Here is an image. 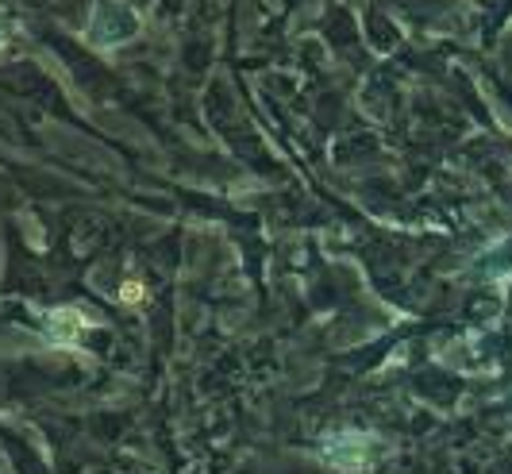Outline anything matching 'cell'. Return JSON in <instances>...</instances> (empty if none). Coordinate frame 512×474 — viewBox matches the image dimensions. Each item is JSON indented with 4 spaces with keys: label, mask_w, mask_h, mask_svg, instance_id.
<instances>
[{
    "label": "cell",
    "mask_w": 512,
    "mask_h": 474,
    "mask_svg": "<svg viewBox=\"0 0 512 474\" xmlns=\"http://www.w3.org/2000/svg\"><path fill=\"white\" fill-rule=\"evenodd\" d=\"M89 324H93V320L81 313V309H54V313L47 316V328H51L47 336H51L54 343H74Z\"/></svg>",
    "instance_id": "1"
},
{
    "label": "cell",
    "mask_w": 512,
    "mask_h": 474,
    "mask_svg": "<svg viewBox=\"0 0 512 474\" xmlns=\"http://www.w3.org/2000/svg\"><path fill=\"white\" fill-rule=\"evenodd\" d=\"M16 39H20V31H16V24L0 12V54H8L12 47H16Z\"/></svg>",
    "instance_id": "2"
},
{
    "label": "cell",
    "mask_w": 512,
    "mask_h": 474,
    "mask_svg": "<svg viewBox=\"0 0 512 474\" xmlns=\"http://www.w3.org/2000/svg\"><path fill=\"white\" fill-rule=\"evenodd\" d=\"M139 297H143V290H139V286H135V282H128V286H124V301H128V305H135V301H139Z\"/></svg>",
    "instance_id": "3"
}]
</instances>
